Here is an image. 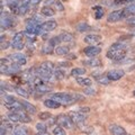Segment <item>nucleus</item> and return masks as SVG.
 Here are the masks:
<instances>
[{
  "label": "nucleus",
  "instance_id": "nucleus-8",
  "mask_svg": "<svg viewBox=\"0 0 135 135\" xmlns=\"http://www.w3.org/2000/svg\"><path fill=\"white\" fill-rule=\"evenodd\" d=\"M69 116L71 117V119H72L73 123L78 126L84 124V122H86V115H83V114H81L78 110L77 112H74V110L69 112Z\"/></svg>",
  "mask_w": 135,
  "mask_h": 135
},
{
  "label": "nucleus",
  "instance_id": "nucleus-26",
  "mask_svg": "<svg viewBox=\"0 0 135 135\" xmlns=\"http://www.w3.org/2000/svg\"><path fill=\"white\" fill-rule=\"evenodd\" d=\"M86 73V69L84 68H73L72 70H71V75L72 77H80V75H82Z\"/></svg>",
  "mask_w": 135,
  "mask_h": 135
},
{
  "label": "nucleus",
  "instance_id": "nucleus-19",
  "mask_svg": "<svg viewBox=\"0 0 135 135\" xmlns=\"http://www.w3.org/2000/svg\"><path fill=\"white\" fill-rule=\"evenodd\" d=\"M75 81L82 87H91V84H92L91 79L87 77H77L75 78Z\"/></svg>",
  "mask_w": 135,
  "mask_h": 135
},
{
  "label": "nucleus",
  "instance_id": "nucleus-45",
  "mask_svg": "<svg viewBox=\"0 0 135 135\" xmlns=\"http://www.w3.org/2000/svg\"><path fill=\"white\" fill-rule=\"evenodd\" d=\"M9 45H10V44H9V42L6 41V42H2V43L0 44V47H1V50H7Z\"/></svg>",
  "mask_w": 135,
  "mask_h": 135
},
{
  "label": "nucleus",
  "instance_id": "nucleus-31",
  "mask_svg": "<svg viewBox=\"0 0 135 135\" xmlns=\"http://www.w3.org/2000/svg\"><path fill=\"white\" fill-rule=\"evenodd\" d=\"M94 10H95V17L97 19H100L104 16V8H101L100 6L94 7Z\"/></svg>",
  "mask_w": 135,
  "mask_h": 135
},
{
  "label": "nucleus",
  "instance_id": "nucleus-4",
  "mask_svg": "<svg viewBox=\"0 0 135 135\" xmlns=\"http://www.w3.org/2000/svg\"><path fill=\"white\" fill-rule=\"evenodd\" d=\"M24 36H25V33L22 32H18L16 33L14 37H12V42H11V46L12 49L15 50H23L24 49Z\"/></svg>",
  "mask_w": 135,
  "mask_h": 135
},
{
  "label": "nucleus",
  "instance_id": "nucleus-38",
  "mask_svg": "<svg viewBox=\"0 0 135 135\" xmlns=\"http://www.w3.org/2000/svg\"><path fill=\"white\" fill-rule=\"evenodd\" d=\"M52 117V115H51L50 113L47 112H43V113H41L40 115H38V118L41 120H46V119H50V118Z\"/></svg>",
  "mask_w": 135,
  "mask_h": 135
},
{
  "label": "nucleus",
  "instance_id": "nucleus-35",
  "mask_svg": "<svg viewBox=\"0 0 135 135\" xmlns=\"http://www.w3.org/2000/svg\"><path fill=\"white\" fill-rule=\"evenodd\" d=\"M36 129L38 131V132H46V131H47V126H46V124H44L43 122H40V123L36 124Z\"/></svg>",
  "mask_w": 135,
  "mask_h": 135
},
{
  "label": "nucleus",
  "instance_id": "nucleus-28",
  "mask_svg": "<svg viewBox=\"0 0 135 135\" xmlns=\"http://www.w3.org/2000/svg\"><path fill=\"white\" fill-rule=\"evenodd\" d=\"M53 74H54V78H55L56 80H62L65 77V72L63 71V69H59V68H56V69L54 70Z\"/></svg>",
  "mask_w": 135,
  "mask_h": 135
},
{
  "label": "nucleus",
  "instance_id": "nucleus-46",
  "mask_svg": "<svg viewBox=\"0 0 135 135\" xmlns=\"http://www.w3.org/2000/svg\"><path fill=\"white\" fill-rule=\"evenodd\" d=\"M73 95V98L75 101H78V100H83V97L81 95H79V94H72Z\"/></svg>",
  "mask_w": 135,
  "mask_h": 135
},
{
  "label": "nucleus",
  "instance_id": "nucleus-40",
  "mask_svg": "<svg viewBox=\"0 0 135 135\" xmlns=\"http://www.w3.org/2000/svg\"><path fill=\"white\" fill-rule=\"evenodd\" d=\"M83 92L86 95H89V96H95L96 95V90L95 89H91V87H86L84 88Z\"/></svg>",
  "mask_w": 135,
  "mask_h": 135
},
{
  "label": "nucleus",
  "instance_id": "nucleus-7",
  "mask_svg": "<svg viewBox=\"0 0 135 135\" xmlns=\"http://www.w3.org/2000/svg\"><path fill=\"white\" fill-rule=\"evenodd\" d=\"M8 59L12 62V63H16L18 65H25L27 63V59L25 56V54L23 53H12L8 55Z\"/></svg>",
  "mask_w": 135,
  "mask_h": 135
},
{
  "label": "nucleus",
  "instance_id": "nucleus-25",
  "mask_svg": "<svg viewBox=\"0 0 135 135\" xmlns=\"http://www.w3.org/2000/svg\"><path fill=\"white\" fill-rule=\"evenodd\" d=\"M15 91H16L17 95H19L20 97H23V98H25V99H27L28 97H29V92L26 89H24L23 87H16L15 88Z\"/></svg>",
  "mask_w": 135,
  "mask_h": 135
},
{
  "label": "nucleus",
  "instance_id": "nucleus-27",
  "mask_svg": "<svg viewBox=\"0 0 135 135\" xmlns=\"http://www.w3.org/2000/svg\"><path fill=\"white\" fill-rule=\"evenodd\" d=\"M124 12H125V16H135V3H131L129 6H127L124 9Z\"/></svg>",
  "mask_w": 135,
  "mask_h": 135
},
{
  "label": "nucleus",
  "instance_id": "nucleus-6",
  "mask_svg": "<svg viewBox=\"0 0 135 135\" xmlns=\"http://www.w3.org/2000/svg\"><path fill=\"white\" fill-rule=\"evenodd\" d=\"M125 12L124 9H119V10H114L110 14L107 16V22L108 23H117L122 20L123 18H125Z\"/></svg>",
  "mask_w": 135,
  "mask_h": 135
},
{
  "label": "nucleus",
  "instance_id": "nucleus-22",
  "mask_svg": "<svg viewBox=\"0 0 135 135\" xmlns=\"http://www.w3.org/2000/svg\"><path fill=\"white\" fill-rule=\"evenodd\" d=\"M17 114H18V117H19V123H31L32 119L31 117L28 116V114L26 112H23V110H19L17 112Z\"/></svg>",
  "mask_w": 135,
  "mask_h": 135
},
{
  "label": "nucleus",
  "instance_id": "nucleus-39",
  "mask_svg": "<svg viewBox=\"0 0 135 135\" xmlns=\"http://www.w3.org/2000/svg\"><path fill=\"white\" fill-rule=\"evenodd\" d=\"M53 5H54V7L56 8V10H59V11H63V10H64V7H63L62 2L60 1V0H55Z\"/></svg>",
  "mask_w": 135,
  "mask_h": 135
},
{
  "label": "nucleus",
  "instance_id": "nucleus-41",
  "mask_svg": "<svg viewBox=\"0 0 135 135\" xmlns=\"http://www.w3.org/2000/svg\"><path fill=\"white\" fill-rule=\"evenodd\" d=\"M53 49H54V47H52V46H51V45L47 43V45H45L44 47H43V51H42V52H43L44 54H49V53H52V52H53Z\"/></svg>",
  "mask_w": 135,
  "mask_h": 135
},
{
  "label": "nucleus",
  "instance_id": "nucleus-16",
  "mask_svg": "<svg viewBox=\"0 0 135 135\" xmlns=\"http://www.w3.org/2000/svg\"><path fill=\"white\" fill-rule=\"evenodd\" d=\"M20 104H22V106H23V109L27 114H29V115H34V114H36V112H37L36 107L34 106L33 104L28 103L27 100H20Z\"/></svg>",
  "mask_w": 135,
  "mask_h": 135
},
{
  "label": "nucleus",
  "instance_id": "nucleus-36",
  "mask_svg": "<svg viewBox=\"0 0 135 135\" xmlns=\"http://www.w3.org/2000/svg\"><path fill=\"white\" fill-rule=\"evenodd\" d=\"M135 0H114V6H119V5H126V3H132Z\"/></svg>",
  "mask_w": 135,
  "mask_h": 135
},
{
  "label": "nucleus",
  "instance_id": "nucleus-43",
  "mask_svg": "<svg viewBox=\"0 0 135 135\" xmlns=\"http://www.w3.org/2000/svg\"><path fill=\"white\" fill-rule=\"evenodd\" d=\"M78 112H80L81 114H83V115H87V114L90 112V109L88 108V107H81V108L78 109Z\"/></svg>",
  "mask_w": 135,
  "mask_h": 135
},
{
  "label": "nucleus",
  "instance_id": "nucleus-9",
  "mask_svg": "<svg viewBox=\"0 0 135 135\" xmlns=\"http://www.w3.org/2000/svg\"><path fill=\"white\" fill-rule=\"evenodd\" d=\"M106 75L110 81H117V80L122 79L125 75V71L122 69H114V70L108 71Z\"/></svg>",
  "mask_w": 135,
  "mask_h": 135
},
{
  "label": "nucleus",
  "instance_id": "nucleus-12",
  "mask_svg": "<svg viewBox=\"0 0 135 135\" xmlns=\"http://www.w3.org/2000/svg\"><path fill=\"white\" fill-rule=\"evenodd\" d=\"M83 42L89 45H97L101 42V36L98 35V34H89V35L84 36Z\"/></svg>",
  "mask_w": 135,
  "mask_h": 135
},
{
  "label": "nucleus",
  "instance_id": "nucleus-10",
  "mask_svg": "<svg viewBox=\"0 0 135 135\" xmlns=\"http://www.w3.org/2000/svg\"><path fill=\"white\" fill-rule=\"evenodd\" d=\"M83 53L89 57H95V56L98 55V54L101 53V49L97 45H89V46H87V47L83 49Z\"/></svg>",
  "mask_w": 135,
  "mask_h": 135
},
{
  "label": "nucleus",
  "instance_id": "nucleus-24",
  "mask_svg": "<svg viewBox=\"0 0 135 135\" xmlns=\"http://www.w3.org/2000/svg\"><path fill=\"white\" fill-rule=\"evenodd\" d=\"M59 37H60L61 42H63V43H69V42L73 41V35L70 33H62L59 35Z\"/></svg>",
  "mask_w": 135,
  "mask_h": 135
},
{
  "label": "nucleus",
  "instance_id": "nucleus-21",
  "mask_svg": "<svg viewBox=\"0 0 135 135\" xmlns=\"http://www.w3.org/2000/svg\"><path fill=\"white\" fill-rule=\"evenodd\" d=\"M54 52H55V54H57V55H68L70 52V49L65 45H59L54 49Z\"/></svg>",
  "mask_w": 135,
  "mask_h": 135
},
{
  "label": "nucleus",
  "instance_id": "nucleus-51",
  "mask_svg": "<svg viewBox=\"0 0 135 135\" xmlns=\"http://www.w3.org/2000/svg\"><path fill=\"white\" fill-rule=\"evenodd\" d=\"M0 40H1V41H0V42H1V43H2V42H6V36L1 35V38H0Z\"/></svg>",
  "mask_w": 135,
  "mask_h": 135
},
{
  "label": "nucleus",
  "instance_id": "nucleus-32",
  "mask_svg": "<svg viewBox=\"0 0 135 135\" xmlns=\"http://www.w3.org/2000/svg\"><path fill=\"white\" fill-rule=\"evenodd\" d=\"M10 8V11L12 14H16L18 15V10H19V7H20V2H14V3H10V5H8Z\"/></svg>",
  "mask_w": 135,
  "mask_h": 135
},
{
  "label": "nucleus",
  "instance_id": "nucleus-3",
  "mask_svg": "<svg viewBox=\"0 0 135 135\" xmlns=\"http://www.w3.org/2000/svg\"><path fill=\"white\" fill-rule=\"evenodd\" d=\"M127 50H108L107 51V57L113 61H122L125 59Z\"/></svg>",
  "mask_w": 135,
  "mask_h": 135
},
{
  "label": "nucleus",
  "instance_id": "nucleus-14",
  "mask_svg": "<svg viewBox=\"0 0 135 135\" xmlns=\"http://www.w3.org/2000/svg\"><path fill=\"white\" fill-rule=\"evenodd\" d=\"M41 27H42L43 33H49V32L54 31V29L57 27V23L55 22V20H47V22H44L43 24H42Z\"/></svg>",
  "mask_w": 135,
  "mask_h": 135
},
{
  "label": "nucleus",
  "instance_id": "nucleus-18",
  "mask_svg": "<svg viewBox=\"0 0 135 135\" xmlns=\"http://www.w3.org/2000/svg\"><path fill=\"white\" fill-rule=\"evenodd\" d=\"M91 77H94V79L96 80L97 82H99L100 84H105V86L110 82V80L107 78V75H104V74L98 73V72H94L91 74Z\"/></svg>",
  "mask_w": 135,
  "mask_h": 135
},
{
  "label": "nucleus",
  "instance_id": "nucleus-1",
  "mask_svg": "<svg viewBox=\"0 0 135 135\" xmlns=\"http://www.w3.org/2000/svg\"><path fill=\"white\" fill-rule=\"evenodd\" d=\"M52 99L56 100L57 103H60L61 105H72L73 103H75V100L73 98V95L72 94H66V92H56V94H53Z\"/></svg>",
  "mask_w": 135,
  "mask_h": 135
},
{
  "label": "nucleus",
  "instance_id": "nucleus-52",
  "mask_svg": "<svg viewBox=\"0 0 135 135\" xmlns=\"http://www.w3.org/2000/svg\"><path fill=\"white\" fill-rule=\"evenodd\" d=\"M133 95H134V96H135V90H134V91H133Z\"/></svg>",
  "mask_w": 135,
  "mask_h": 135
},
{
  "label": "nucleus",
  "instance_id": "nucleus-50",
  "mask_svg": "<svg viewBox=\"0 0 135 135\" xmlns=\"http://www.w3.org/2000/svg\"><path fill=\"white\" fill-rule=\"evenodd\" d=\"M8 5H10V3H14V2H20L19 0H7Z\"/></svg>",
  "mask_w": 135,
  "mask_h": 135
},
{
  "label": "nucleus",
  "instance_id": "nucleus-33",
  "mask_svg": "<svg viewBox=\"0 0 135 135\" xmlns=\"http://www.w3.org/2000/svg\"><path fill=\"white\" fill-rule=\"evenodd\" d=\"M53 135H66V133H65V131L62 126L57 125L53 128Z\"/></svg>",
  "mask_w": 135,
  "mask_h": 135
},
{
  "label": "nucleus",
  "instance_id": "nucleus-23",
  "mask_svg": "<svg viewBox=\"0 0 135 135\" xmlns=\"http://www.w3.org/2000/svg\"><path fill=\"white\" fill-rule=\"evenodd\" d=\"M41 14L45 16V17H52L55 15V11H54V9L52 7H50V6H44L43 8L41 9Z\"/></svg>",
  "mask_w": 135,
  "mask_h": 135
},
{
  "label": "nucleus",
  "instance_id": "nucleus-34",
  "mask_svg": "<svg viewBox=\"0 0 135 135\" xmlns=\"http://www.w3.org/2000/svg\"><path fill=\"white\" fill-rule=\"evenodd\" d=\"M7 117L12 122V123H19V117H18V114L17 112H12V113H9L7 115Z\"/></svg>",
  "mask_w": 135,
  "mask_h": 135
},
{
  "label": "nucleus",
  "instance_id": "nucleus-44",
  "mask_svg": "<svg viewBox=\"0 0 135 135\" xmlns=\"http://www.w3.org/2000/svg\"><path fill=\"white\" fill-rule=\"evenodd\" d=\"M127 24L128 25H132V26H135V16H132L127 18Z\"/></svg>",
  "mask_w": 135,
  "mask_h": 135
},
{
  "label": "nucleus",
  "instance_id": "nucleus-29",
  "mask_svg": "<svg viewBox=\"0 0 135 135\" xmlns=\"http://www.w3.org/2000/svg\"><path fill=\"white\" fill-rule=\"evenodd\" d=\"M90 29V26L88 25V23H79L77 25V31L79 33H83V32H87Z\"/></svg>",
  "mask_w": 135,
  "mask_h": 135
},
{
  "label": "nucleus",
  "instance_id": "nucleus-20",
  "mask_svg": "<svg viewBox=\"0 0 135 135\" xmlns=\"http://www.w3.org/2000/svg\"><path fill=\"white\" fill-rule=\"evenodd\" d=\"M44 106L47 107V108H50V109H57L59 107L61 106V104L57 103L56 100L50 98V99H46V100L44 101Z\"/></svg>",
  "mask_w": 135,
  "mask_h": 135
},
{
  "label": "nucleus",
  "instance_id": "nucleus-37",
  "mask_svg": "<svg viewBox=\"0 0 135 135\" xmlns=\"http://www.w3.org/2000/svg\"><path fill=\"white\" fill-rule=\"evenodd\" d=\"M29 9H31V8H29V7L20 5V7H19V10H18V15H20V16H23V15H26L27 12L29 11Z\"/></svg>",
  "mask_w": 135,
  "mask_h": 135
},
{
  "label": "nucleus",
  "instance_id": "nucleus-5",
  "mask_svg": "<svg viewBox=\"0 0 135 135\" xmlns=\"http://www.w3.org/2000/svg\"><path fill=\"white\" fill-rule=\"evenodd\" d=\"M22 70V68H20V65L16 64V63H9V64H1V69H0V71H1V73L3 74H15V73H18L19 71Z\"/></svg>",
  "mask_w": 135,
  "mask_h": 135
},
{
  "label": "nucleus",
  "instance_id": "nucleus-15",
  "mask_svg": "<svg viewBox=\"0 0 135 135\" xmlns=\"http://www.w3.org/2000/svg\"><path fill=\"white\" fill-rule=\"evenodd\" d=\"M109 132L112 135H126V131L124 127H122L119 125L116 124H110L109 125Z\"/></svg>",
  "mask_w": 135,
  "mask_h": 135
},
{
  "label": "nucleus",
  "instance_id": "nucleus-2",
  "mask_svg": "<svg viewBox=\"0 0 135 135\" xmlns=\"http://www.w3.org/2000/svg\"><path fill=\"white\" fill-rule=\"evenodd\" d=\"M56 124L62 126L63 128H68V129H71L73 128V122L71 119V117L69 116V114L68 115H64V114H62V115H59L56 118Z\"/></svg>",
  "mask_w": 135,
  "mask_h": 135
},
{
  "label": "nucleus",
  "instance_id": "nucleus-11",
  "mask_svg": "<svg viewBox=\"0 0 135 135\" xmlns=\"http://www.w3.org/2000/svg\"><path fill=\"white\" fill-rule=\"evenodd\" d=\"M33 88H34V92H37V94H40L41 96H43L44 94H47V92L52 91V88H51L50 86H47L45 81L36 84V86H33Z\"/></svg>",
  "mask_w": 135,
  "mask_h": 135
},
{
  "label": "nucleus",
  "instance_id": "nucleus-48",
  "mask_svg": "<svg viewBox=\"0 0 135 135\" xmlns=\"http://www.w3.org/2000/svg\"><path fill=\"white\" fill-rule=\"evenodd\" d=\"M66 59H69V60H74V59H75V55H74V54H68V55H66Z\"/></svg>",
  "mask_w": 135,
  "mask_h": 135
},
{
  "label": "nucleus",
  "instance_id": "nucleus-49",
  "mask_svg": "<svg viewBox=\"0 0 135 135\" xmlns=\"http://www.w3.org/2000/svg\"><path fill=\"white\" fill-rule=\"evenodd\" d=\"M35 135H51V134L47 133V132H38V133H36Z\"/></svg>",
  "mask_w": 135,
  "mask_h": 135
},
{
  "label": "nucleus",
  "instance_id": "nucleus-17",
  "mask_svg": "<svg viewBox=\"0 0 135 135\" xmlns=\"http://www.w3.org/2000/svg\"><path fill=\"white\" fill-rule=\"evenodd\" d=\"M82 64L88 66V68H99V66L103 65V63H101V61L99 59L91 57V59H88V60L82 61Z\"/></svg>",
  "mask_w": 135,
  "mask_h": 135
},
{
  "label": "nucleus",
  "instance_id": "nucleus-13",
  "mask_svg": "<svg viewBox=\"0 0 135 135\" xmlns=\"http://www.w3.org/2000/svg\"><path fill=\"white\" fill-rule=\"evenodd\" d=\"M6 12L1 11V29H7L14 26V20L11 19V17L5 15Z\"/></svg>",
  "mask_w": 135,
  "mask_h": 135
},
{
  "label": "nucleus",
  "instance_id": "nucleus-30",
  "mask_svg": "<svg viewBox=\"0 0 135 135\" xmlns=\"http://www.w3.org/2000/svg\"><path fill=\"white\" fill-rule=\"evenodd\" d=\"M60 43H61V40H60V37L59 36H54V37H52V38L49 40V44L54 49H55L56 46H59Z\"/></svg>",
  "mask_w": 135,
  "mask_h": 135
},
{
  "label": "nucleus",
  "instance_id": "nucleus-42",
  "mask_svg": "<svg viewBox=\"0 0 135 135\" xmlns=\"http://www.w3.org/2000/svg\"><path fill=\"white\" fill-rule=\"evenodd\" d=\"M71 66V64L69 62H60V63H57V68L59 69H66V68H70Z\"/></svg>",
  "mask_w": 135,
  "mask_h": 135
},
{
  "label": "nucleus",
  "instance_id": "nucleus-47",
  "mask_svg": "<svg viewBox=\"0 0 135 135\" xmlns=\"http://www.w3.org/2000/svg\"><path fill=\"white\" fill-rule=\"evenodd\" d=\"M41 1H42V0H31V8L32 7H36Z\"/></svg>",
  "mask_w": 135,
  "mask_h": 135
}]
</instances>
